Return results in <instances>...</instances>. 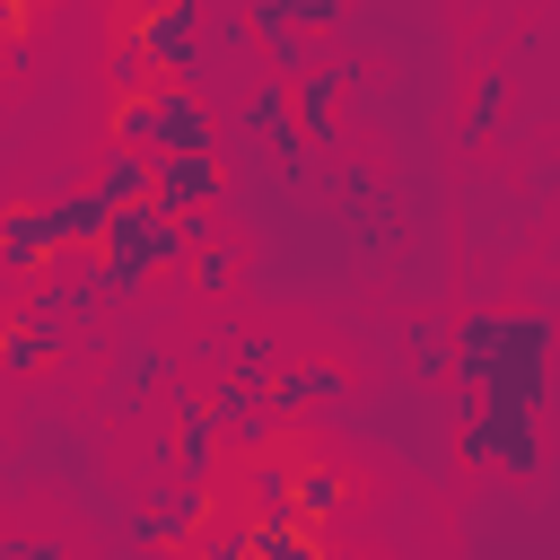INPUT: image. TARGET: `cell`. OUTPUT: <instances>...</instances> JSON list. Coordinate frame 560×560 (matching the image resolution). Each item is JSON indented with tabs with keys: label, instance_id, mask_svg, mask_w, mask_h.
I'll use <instances>...</instances> for the list:
<instances>
[{
	"label": "cell",
	"instance_id": "cell-1",
	"mask_svg": "<svg viewBox=\"0 0 560 560\" xmlns=\"http://www.w3.org/2000/svg\"><path fill=\"white\" fill-rule=\"evenodd\" d=\"M184 254H192V245H184V219H166L158 201H131V210H114V228H105L96 289H105V298H140V280L175 271Z\"/></svg>",
	"mask_w": 560,
	"mask_h": 560
},
{
	"label": "cell",
	"instance_id": "cell-2",
	"mask_svg": "<svg viewBox=\"0 0 560 560\" xmlns=\"http://www.w3.org/2000/svg\"><path fill=\"white\" fill-rule=\"evenodd\" d=\"M114 35L158 70V79H192V61H201V9L192 0H149V9H122L114 18Z\"/></svg>",
	"mask_w": 560,
	"mask_h": 560
},
{
	"label": "cell",
	"instance_id": "cell-3",
	"mask_svg": "<svg viewBox=\"0 0 560 560\" xmlns=\"http://www.w3.org/2000/svg\"><path fill=\"white\" fill-rule=\"evenodd\" d=\"M455 446H464V464H481V472H508V481H534L542 472V420H525V411H464V429H455Z\"/></svg>",
	"mask_w": 560,
	"mask_h": 560
},
{
	"label": "cell",
	"instance_id": "cell-4",
	"mask_svg": "<svg viewBox=\"0 0 560 560\" xmlns=\"http://www.w3.org/2000/svg\"><path fill=\"white\" fill-rule=\"evenodd\" d=\"M542 385H551V324H542V315H516V341H508L499 376H490L472 402H481V411H525V420H542Z\"/></svg>",
	"mask_w": 560,
	"mask_h": 560
},
{
	"label": "cell",
	"instance_id": "cell-5",
	"mask_svg": "<svg viewBox=\"0 0 560 560\" xmlns=\"http://www.w3.org/2000/svg\"><path fill=\"white\" fill-rule=\"evenodd\" d=\"M228 122H236V140H262L289 175H306V166H315V149L298 140V114H289V79H271V70H262V79H245V88H236V105H228Z\"/></svg>",
	"mask_w": 560,
	"mask_h": 560
},
{
	"label": "cell",
	"instance_id": "cell-6",
	"mask_svg": "<svg viewBox=\"0 0 560 560\" xmlns=\"http://www.w3.org/2000/svg\"><path fill=\"white\" fill-rule=\"evenodd\" d=\"M149 105H158V158H219V105L201 88H175L166 79Z\"/></svg>",
	"mask_w": 560,
	"mask_h": 560
},
{
	"label": "cell",
	"instance_id": "cell-7",
	"mask_svg": "<svg viewBox=\"0 0 560 560\" xmlns=\"http://www.w3.org/2000/svg\"><path fill=\"white\" fill-rule=\"evenodd\" d=\"M341 88H359V61H341V52H324L306 79H289V114H298V140L306 149L341 131Z\"/></svg>",
	"mask_w": 560,
	"mask_h": 560
},
{
	"label": "cell",
	"instance_id": "cell-8",
	"mask_svg": "<svg viewBox=\"0 0 560 560\" xmlns=\"http://www.w3.org/2000/svg\"><path fill=\"white\" fill-rule=\"evenodd\" d=\"M219 192H228V166L219 158H158V175H149V201L166 219H210Z\"/></svg>",
	"mask_w": 560,
	"mask_h": 560
},
{
	"label": "cell",
	"instance_id": "cell-9",
	"mask_svg": "<svg viewBox=\"0 0 560 560\" xmlns=\"http://www.w3.org/2000/svg\"><path fill=\"white\" fill-rule=\"evenodd\" d=\"M341 394H350V376H341L332 359H289V368L262 385V411L289 429V420H306V411H332Z\"/></svg>",
	"mask_w": 560,
	"mask_h": 560
},
{
	"label": "cell",
	"instance_id": "cell-10",
	"mask_svg": "<svg viewBox=\"0 0 560 560\" xmlns=\"http://www.w3.org/2000/svg\"><path fill=\"white\" fill-rule=\"evenodd\" d=\"M508 341H516V315H508V306H481V315H464V324H455V368H446V376H455L464 394H481V385L499 376Z\"/></svg>",
	"mask_w": 560,
	"mask_h": 560
},
{
	"label": "cell",
	"instance_id": "cell-11",
	"mask_svg": "<svg viewBox=\"0 0 560 560\" xmlns=\"http://www.w3.org/2000/svg\"><path fill=\"white\" fill-rule=\"evenodd\" d=\"M44 219H52V245H61V254H105L114 201H105L96 184H70V192H52V201H44Z\"/></svg>",
	"mask_w": 560,
	"mask_h": 560
},
{
	"label": "cell",
	"instance_id": "cell-12",
	"mask_svg": "<svg viewBox=\"0 0 560 560\" xmlns=\"http://www.w3.org/2000/svg\"><path fill=\"white\" fill-rule=\"evenodd\" d=\"M166 464H175V481H210V464H219V420H210V402L201 394H175V429H166Z\"/></svg>",
	"mask_w": 560,
	"mask_h": 560
},
{
	"label": "cell",
	"instance_id": "cell-13",
	"mask_svg": "<svg viewBox=\"0 0 560 560\" xmlns=\"http://www.w3.org/2000/svg\"><path fill=\"white\" fill-rule=\"evenodd\" d=\"M201 516H210V490H192V481H175L166 499H149L140 516H131V542H149V551H166V542H201Z\"/></svg>",
	"mask_w": 560,
	"mask_h": 560
},
{
	"label": "cell",
	"instance_id": "cell-14",
	"mask_svg": "<svg viewBox=\"0 0 560 560\" xmlns=\"http://www.w3.org/2000/svg\"><path fill=\"white\" fill-rule=\"evenodd\" d=\"M52 254H61V245H52L44 201H9V210H0V271H9V280H44Z\"/></svg>",
	"mask_w": 560,
	"mask_h": 560
},
{
	"label": "cell",
	"instance_id": "cell-15",
	"mask_svg": "<svg viewBox=\"0 0 560 560\" xmlns=\"http://www.w3.org/2000/svg\"><path fill=\"white\" fill-rule=\"evenodd\" d=\"M350 508V472H332V464H298V490H289V516L306 525V534H324L332 516Z\"/></svg>",
	"mask_w": 560,
	"mask_h": 560
},
{
	"label": "cell",
	"instance_id": "cell-16",
	"mask_svg": "<svg viewBox=\"0 0 560 560\" xmlns=\"http://www.w3.org/2000/svg\"><path fill=\"white\" fill-rule=\"evenodd\" d=\"M271 376H280V341H271V332H228V350H219V385L262 394Z\"/></svg>",
	"mask_w": 560,
	"mask_h": 560
},
{
	"label": "cell",
	"instance_id": "cell-17",
	"mask_svg": "<svg viewBox=\"0 0 560 560\" xmlns=\"http://www.w3.org/2000/svg\"><path fill=\"white\" fill-rule=\"evenodd\" d=\"M245 560H332L324 534H306L298 516H254L245 525Z\"/></svg>",
	"mask_w": 560,
	"mask_h": 560
},
{
	"label": "cell",
	"instance_id": "cell-18",
	"mask_svg": "<svg viewBox=\"0 0 560 560\" xmlns=\"http://www.w3.org/2000/svg\"><path fill=\"white\" fill-rule=\"evenodd\" d=\"M245 26H280V35H332L341 26V0H254L245 9Z\"/></svg>",
	"mask_w": 560,
	"mask_h": 560
},
{
	"label": "cell",
	"instance_id": "cell-19",
	"mask_svg": "<svg viewBox=\"0 0 560 560\" xmlns=\"http://www.w3.org/2000/svg\"><path fill=\"white\" fill-rule=\"evenodd\" d=\"M149 175H158V158H140V149H114V140H105V158H96V192H105L114 210L149 201Z\"/></svg>",
	"mask_w": 560,
	"mask_h": 560
},
{
	"label": "cell",
	"instance_id": "cell-20",
	"mask_svg": "<svg viewBox=\"0 0 560 560\" xmlns=\"http://www.w3.org/2000/svg\"><path fill=\"white\" fill-rule=\"evenodd\" d=\"M289 490H298V446L245 464V499H254V516H289Z\"/></svg>",
	"mask_w": 560,
	"mask_h": 560
},
{
	"label": "cell",
	"instance_id": "cell-21",
	"mask_svg": "<svg viewBox=\"0 0 560 560\" xmlns=\"http://www.w3.org/2000/svg\"><path fill=\"white\" fill-rule=\"evenodd\" d=\"M402 359H411V376H446V368H455V324L411 315V324H402Z\"/></svg>",
	"mask_w": 560,
	"mask_h": 560
},
{
	"label": "cell",
	"instance_id": "cell-22",
	"mask_svg": "<svg viewBox=\"0 0 560 560\" xmlns=\"http://www.w3.org/2000/svg\"><path fill=\"white\" fill-rule=\"evenodd\" d=\"M166 376H175V359H166V350H140V341H122V350H114V402L158 394Z\"/></svg>",
	"mask_w": 560,
	"mask_h": 560
},
{
	"label": "cell",
	"instance_id": "cell-23",
	"mask_svg": "<svg viewBox=\"0 0 560 560\" xmlns=\"http://www.w3.org/2000/svg\"><path fill=\"white\" fill-rule=\"evenodd\" d=\"M52 350H70V341H61V332H35V324H9V332H0V376H44Z\"/></svg>",
	"mask_w": 560,
	"mask_h": 560
},
{
	"label": "cell",
	"instance_id": "cell-24",
	"mask_svg": "<svg viewBox=\"0 0 560 560\" xmlns=\"http://www.w3.org/2000/svg\"><path fill=\"white\" fill-rule=\"evenodd\" d=\"M499 114H508V70L490 61V70H472V96H464V140H481Z\"/></svg>",
	"mask_w": 560,
	"mask_h": 560
},
{
	"label": "cell",
	"instance_id": "cell-25",
	"mask_svg": "<svg viewBox=\"0 0 560 560\" xmlns=\"http://www.w3.org/2000/svg\"><path fill=\"white\" fill-rule=\"evenodd\" d=\"M184 271H192V289H201V298H219V289L236 280V236H201V245L184 254Z\"/></svg>",
	"mask_w": 560,
	"mask_h": 560
},
{
	"label": "cell",
	"instance_id": "cell-26",
	"mask_svg": "<svg viewBox=\"0 0 560 560\" xmlns=\"http://www.w3.org/2000/svg\"><path fill=\"white\" fill-rule=\"evenodd\" d=\"M114 149L158 158V105H149V96H122V105H114Z\"/></svg>",
	"mask_w": 560,
	"mask_h": 560
},
{
	"label": "cell",
	"instance_id": "cell-27",
	"mask_svg": "<svg viewBox=\"0 0 560 560\" xmlns=\"http://www.w3.org/2000/svg\"><path fill=\"white\" fill-rule=\"evenodd\" d=\"M105 79H114V105H122V96H158V88H166L131 44H114V52H105Z\"/></svg>",
	"mask_w": 560,
	"mask_h": 560
},
{
	"label": "cell",
	"instance_id": "cell-28",
	"mask_svg": "<svg viewBox=\"0 0 560 560\" xmlns=\"http://www.w3.org/2000/svg\"><path fill=\"white\" fill-rule=\"evenodd\" d=\"M228 438H236V455L254 464V455H271V438H280V420H271V411H245V420H236Z\"/></svg>",
	"mask_w": 560,
	"mask_h": 560
},
{
	"label": "cell",
	"instance_id": "cell-29",
	"mask_svg": "<svg viewBox=\"0 0 560 560\" xmlns=\"http://www.w3.org/2000/svg\"><path fill=\"white\" fill-rule=\"evenodd\" d=\"M0 35H35V9L26 0H0Z\"/></svg>",
	"mask_w": 560,
	"mask_h": 560
}]
</instances>
